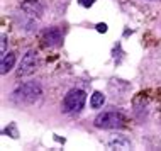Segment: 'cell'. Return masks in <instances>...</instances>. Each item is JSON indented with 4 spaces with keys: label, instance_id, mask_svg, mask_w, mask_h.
<instances>
[{
    "label": "cell",
    "instance_id": "6",
    "mask_svg": "<svg viewBox=\"0 0 161 151\" xmlns=\"http://www.w3.org/2000/svg\"><path fill=\"white\" fill-rule=\"evenodd\" d=\"M42 39L47 46H59L63 42V32L59 27H47L42 32Z\"/></svg>",
    "mask_w": 161,
    "mask_h": 151
},
{
    "label": "cell",
    "instance_id": "5",
    "mask_svg": "<svg viewBox=\"0 0 161 151\" xmlns=\"http://www.w3.org/2000/svg\"><path fill=\"white\" fill-rule=\"evenodd\" d=\"M20 7H22L24 14L29 15V17H37V19H41L42 14H44V7H42V3L39 2V0H24Z\"/></svg>",
    "mask_w": 161,
    "mask_h": 151
},
{
    "label": "cell",
    "instance_id": "2",
    "mask_svg": "<svg viewBox=\"0 0 161 151\" xmlns=\"http://www.w3.org/2000/svg\"><path fill=\"white\" fill-rule=\"evenodd\" d=\"M86 93L81 88H71L63 98V112L66 114H78L85 107Z\"/></svg>",
    "mask_w": 161,
    "mask_h": 151
},
{
    "label": "cell",
    "instance_id": "8",
    "mask_svg": "<svg viewBox=\"0 0 161 151\" xmlns=\"http://www.w3.org/2000/svg\"><path fill=\"white\" fill-rule=\"evenodd\" d=\"M15 64V53H12V51H8L7 54L2 56V63H0V71H2V75H5L14 68Z\"/></svg>",
    "mask_w": 161,
    "mask_h": 151
},
{
    "label": "cell",
    "instance_id": "10",
    "mask_svg": "<svg viewBox=\"0 0 161 151\" xmlns=\"http://www.w3.org/2000/svg\"><path fill=\"white\" fill-rule=\"evenodd\" d=\"M0 51H2V56L3 54H7V34H2L0 36Z\"/></svg>",
    "mask_w": 161,
    "mask_h": 151
},
{
    "label": "cell",
    "instance_id": "3",
    "mask_svg": "<svg viewBox=\"0 0 161 151\" xmlns=\"http://www.w3.org/2000/svg\"><path fill=\"white\" fill-rule=\"evenodd\" d=\"M124 124H125V117L120 112H115V110L100 112L93 119V126L98 129H119Z\"/></svg>",
    "mask_w": 161,
    "mask_h": 151
},
{
    "label": "cell",
    "instance_id": "4",
    "mask_svg": "<svg viewBox=\"0 0 161 151\" xmlns=\"http://www.w3.org/2000/svg\"><path fill=\"white\" fill-rule=\"evenodd\" d=\"M36 68H37V54H36V51L29 49L27 53L22 56V59H20V63H19L17 76H19V78L29 76V75H32V73L36 71Z\"/></svg>",
    "mask_w": 161,
    "mask_h": 151
},
{
    "label": "cell",
    "instance_id": "11",
    "mask_svg": "<svg viewBox=\"0 0 161 151\" xmlns=\"http://www.w3.org/2000/svg\"><path fill=\"white\" fill-rule=\"evenodd\" d=\"M3 132H10V134H12V137H19V132H17V129H15V126H14V124H10V127H7Z\"/></svg>",
    "mask_w": 161,
    "mask_h": 151
},
{
    "label": "cell",
    "instance_id": "13",
    "mask_svg": "<svg viewBox=\"0 0 161 151\" xmlns=\"http://www.w3.org/2000/svg\"><path fill=\"white\" fill-rule=\"evenodd\" d=\"M97 31L98 32H105L107 31V24H97Z\"/></svg>",
    "mask_w": 161,
    "mask_h": 151
},
{
    "label": "cell",
    "instance_id": "7",
    "mask_svg": "<svg viewBox=\"0 0 161 151\" xmlns=\"http://www.w3.org/2000/svg\"><path fill=\"white\" fill-rule=\"evenodd\" d=\"M107 146L110 149H130L132 143H130V139H127L122 134H112L107 141Z\"/></svg>",
    "mask_w": 161,
    "mask_h": 151
},
{
    "label": "cell",
    "instance_id": "1",
    "mask_svg": "<svg viewBox=\"0 0 161 151\" xmlns=\"http://www.w3.org/2000/svg\"><path fill=\"white\" fill-rule=\"evenodd\" d=\"M41 95H42V88L39 85V81H25L14 90L12 98L17 103H34Z\"/></svg>",
    "mask_w": 161,
    "mask_h": 151
},
{
    "label": "cell",
    "instance_id": "12",
    "mask_svg": "<svg viewBox=\"0 0 161 151\" xmlns=\"http://www.w3.org/2000/svg\"><path fill=\"white\" fill-rule=\"evenodd\" d=\"M78 2H80V5H83V7H90L95 0H78Z\"/></svg>",
    "mask_w": 161,
    "mask_h": 151
},
{
    "label": "cell",
    "instance_id": "9",
    "mask_svg": "<svg viewBox=\"0 0 161 151\" xmlns=\"http://www.w3.org/2000/svg\"><path fill=\"white\" fill-rule=\"evenodd\" d=\"M105 103V95L102 92H93L92 97H90V105L92 109H100V107Z\"/></svg>",
    "mask_w": 161,
    "mask_h": 151
}]
</instances>
